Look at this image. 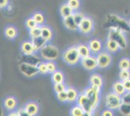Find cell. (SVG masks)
<instances>
[{"label":"cell","mask_w":130,"mask_h":116,"mask_svg":"<svg viewBox=\"0 0 130 116\" xmlns=\"http://www.w3.org/2000/svg\"><path fill=\"white\" fill-rule=\"evenodd\" d=\"M30 40H31L32 43L36 52H38V51L40 50L44 46H45L48 43L41 36L36 37V38H32Z\"/></svg>","instance_id":"17"},{"label":"cell","mask_w":130,"mask_h":116,"mask_svg":"<svg viewBox=\"0 0 130 116\" xmlns=\"http://www.w3.org/2000/svg\"><path fill=\"white\" fill-rule=\"evenodd\" d=\"M74 12V11L73 10V9L67 3L62 5V6H60V13L61 16L63 17V19L67 17L72 15Z\"/></svg>","instance_id":"24"},{"label":"cell","mask_w":130,"mask_h":116,"mask_svg":"<svg viewBox=\"0 0 130 116\" xmlns=\"http://www.w3.org/2000/svg\"><path fill=\"white\" fill-rule=\"evenodd\" d=\"M90 84L91 86L101 89L103 85L102 77L98 73L92 74L90 78Z\"/></svg>","instance_id":"16"},{"label":"cell","mask_w":130,"mask_h":116,"mask_svg":"<svg viewBox=\"0 0 130 116\" xmlns=\"http://www.w3.org/2000/svg\"><path fill=\"white\" fill-rule=\"evenodd\" d=\"M77 101V105L79 107H81L85 112H91L92 113L93 110H94V108L90 100L86 96V95L85 93H83L79 95Z\"/></svg>","instance_id":"11"},{"label":"cell","mask_w":130,"mask_h":116,"mask_svg":"<svg viewBox=\"0 0 130 116\" xmlns=\"http://www.w3.org/2000/svg\"><path fill=\"white\" fill-rule=\"evenodd\" d=\"M119 77L121 81L130 79V70H120Z\"/></svg>","instance_id":"37"},{"label":"cell","mask_w":130,"mask_h":116,"mask_svg":"<svg viewBox=\"0 0 130 116\" xmlns=\"http://www.w3.org/2000/svg\"><path fill=\"white\" fill-rule=\"evenodd\" d=\"M103 27L109 30L119 29L125 33L130 31L128 20L115 14H109L106 15L103 22Z\"/></svg>","instance_id":"1"},{"label":"cell","mask_w":130,"mask_h":116,"mask_svg":"<svg viewBox=\"0 0 130 116\" xmlns=\"http://www.w3.org/2000/svg\"><path fill=\"white\" fill-rule=\"evenodd\" d=\"M123 85H124V88L126 89V92L130 91V79H127V80H123Z\"/></svg>","instance_id":"43"},{"label":"cell","mask_w":130,"mask_h":116,"mask_svg":"<svg viewBox=\"0 0 130 116\" xmlns=\"http://www.w3.org/2000/svg\"><path fill=\"white\" fill-rule=\"evenodd\" d=\"M66 91H67V101L73 103V102L77 101L79 94L76 89L72 87H69L66 89Z\"/></svg>","instance_id":"21"},{"label":"cell","mask_w":130,"mask_h":116,"mask_svg":"<svg viewBox=\"0 0 130 116\" xmlns=\"http://www.w3.org/2000/svg\"><path fill=\"white\" fill-rule=\"evenodd\" d=\"M120 113L124 116H129L130 115V104L123 103L119 108Z\"/></svg>","instance_id":"31"},{"label":"cell","mask_w":130,"mask_h":116,"mask_svg":"<svg viewBox=\"0 0 130 116\" xmlns=\"http://www.w3.org/2000/svg\"><path fill=\"white\" fill-rule=\"evenodd\" d=\"M102 116H114V113L112 112V110H110L109 108L105 109L102 113Z\"/></svg>","instance_id":"44"},{"label":"cell","mask_w":130,"mask_h":116,"mask_svg":"<svg viewBox=\"0 0 130 116\" xmlns=\"http://www.w3.org/2000/svg\"><path fill=\"white\" fill-rule=\"evenodd\" d=\"M122 103V97L114 92L108 93L105 96V105L109 109H119Z\"/></svg>","instance_id":"5"},{"label":"cell","mask_w":130,"mask_h":116,"mask_svg":"<svg viewBox=\"0 0 130 116\" xmlns=\"http://www.w3.org/2000/svg\"><path fill=\"white\" fill-rule=\"evenodd\" d=\"M57 98L62 103L67 101V94L66 90L61 93H57Z\"/></svg>","instance_id":"40"},{"label":"cell","mask_w":130,"mask_h":116,"mask_svg":"<svg viewBox=\"0 0 130 116\" xmlns=\"http://www.w3.org/2000/svg\"><path fill=\"white\" fill-rule=\"evenodd\" d=\"M72 16H73V18L74 19L75 22H76V24H77L78 25L81 22V21L85 19V17H86L83 13L81 12V11H74L73 15H72Z\"/></svg>","instance_id":"33"},{"label":"cell","mask_w":130,"mask_h":116,"mask_svg":"<svg viewBox=\"0 0 130 116\" xmlns=\"http://www.w3.org/2000/svg\"><path fill=\"white\" fill-rule=\"evenodd\" d=\"M89 48L92 54L97 55L100 52L102 49V43L101 41L96 38H93L89 41L88 43Z\"/></svg>","instance_id":"13"},{"label":"cell","mask_w":130,"mask_h":116,"mask_svg":"<svg viewBox=\"0 0 130 116\" xmlns=\"http://www.w3.org/2000/svg\"><path fill=\"white\" fill-rule=\"evenodd\" d=\"M37 25H38L37 24L35 20L33 19L32 17L28 18L26 20V21H25V26L27 27V28L28 29H32V28H34V27L37 26Z\"/></svg>","instance_id":"39"},{"label":"cell","mask_w":130,"mask_h":116,"mask_svg":"<svg viewBox=\"0 0 130 116\" xmlns=\"http://www.w3.org/2000/svg\"><path fill=\"white\" fill-rule=\"evenodd\" d=\"M108 38L115 41L120 47V49H124L128 45V41L125 33L119 29H110L108 34Z\"/></svg>","instance_id":"4"},{"label":"cell","mask_w":130,"mask_h":116,"mask_svg":"<svg viewBox=\"0 0 130 116\" xmlns=\"http://www.w3.org/2000/svg\"><path fill=\"white\" fill-rule=\"evenodd\" d=\"M47 66H48V73H53L55 71L57 70V64L55 62V61H46Z\"/></svg>","instance_id":"38"},{"label":"cell","mask_w":130,"mask_h":116,"mask_svg":"<svg viewBox=\"0 0 130 116\" xmlns=\"http://www.w3.org/2000/svg\"><path fill=\"white\" fill-rule=\"evenodd\" d=\"M129 116H130V115H129Z\"/></svg>","instance_id":"50"},{"label":"cell","mask_w":130,"mask_h":116,"mask_svg":"<svg viewBox=\"0 0 130 116\" xmlns=\"http://www.w3.org/2000/svg\"><path fill=\"white\" fill-rule=\"evenodd\" d=\"M20 50L23 54H32L36 52L31 40H27L22 42Z\"/></svg>","instance_id":"14"},{"label":"cell","mask_w":130,"mask_h":116,"mask_svg":"<svg viewBox=\"0 0 130 116\" xmlns=\"http://www.w3.org/2000/svg\"><path fill=\"white\" fill-rule=\"evenodd\" d=\"M9 5V0H0V9L6 8Z\"/></svg>","instance_id":"45"},{"label":"cell","mask_w":130,"mask_h":116,"mask_svg":"<svg viewBox=\"0 0 130 116\" xmlns=\"http://www.w3.org/2000/svg\"><path fill=\"white\" fill-rule=\"evenodd\" d=\"M77 48L81 58L88 57L92 54L90 48H89L88 45L85 44V43H80V44L77 45Z\"/></svg>","instance_id":"19"},{"label":"cell","mask_w":130,"mask_h":116,"mask_svg":"<svg viewBox=\"0 0 130 116\" xmlns=\"http://www.w3.org/2000/svg\"><path fill=\"white\" fill-rule=\"evenodd\" d=\"M41 33V26L40 25H37L32 29H29V34L31 39L40 36Z\"/></svg>","instance_id":"29"},{"label":"cell","mask_w":130,"mask_h":116,"mask_svg":"<svg viewBox=\"0 0 130 116\" xmlns=\"http://www.w3.org/2000/svg\"><path fill=\"white\" fill-rule=\"evenodd\" d=\"M80 62L83 67L88 71H93L98 68L97 60L95 55L91 54L88 57L81 58Z\"/></svg>","instance_id":"9"},{"label":"cell","mask_w":130,"mask_h":116,"mask_svg":"<svg viewBox=\"0 0 130 116\" xmlns=\"http://www.w3.org/2000/svg\"><path fill=\"white\" fill-rule=\"evenodd\" d=\"M52 80L54 84L63 83L65 80V76L63 72L60 70H57V71L52 74Z\"/></svg>","instance_id":"27"},{"label":"cell","mask_w":130,"mask_h":116,"mask_svg":"<svg viewBox=\"0 0 130 116\" xmlns=\"http://www.w3.org/2000/svg\"><path fill=\"white\" fill-rule=\"evenodd\" d=\"M105 48L109 53L114 54L118 52L120 49V47L115 41L108 38L105 43Z\"/></svg>","instance_id":"18"},{"label":"cell","mask_w":130,"mask_h":116,"mask_svg":"<svg viewBox=\"0 0 130 116\" xmlns=\"http://www.w3.org/2000/svg\"><path fill=\"white\" fill-rule=\"evenodd\" d=\"M100 90L101 89L90 85L88 87L86 88L84 92V93L86 94V96L91 101L94 109L96 108L99 105V100H100Z\"/></svg>","instance_id":"6"},{"label":"cell","mask_w":130,"mask_h":116,"mask_svg":"<svg viewBox=\"0 0 130 116\" xmlns=\"http://www.w3.org/2000/svg\"><path fill=\"white\" fill-rule=\"evenodd\" d=\"M39 52V56L42 59L46 61H55L59 57L60 52L58 48L53 45L47 43Z\"/></svg>","instance_id":"2"},{"label":"cell","mask_w":130,"mask_h":116,"mask_svg":"<svg viewBox=\"0 0 130 116\" xmlns=\"http://www.w3.org/2000/svg\"><path fill=\"white\" fill-rule=\"evenodd\" d=\"M67 86L66 84L63 83H57V84H54L53 85V89L56 93H61L62 91H64L67 89Z\"/></svg>","instance_id":"36"},{"label":"cell","mask_w":130,"mask_h":116,"mask_svg":"<svg viewBox=\"0 0 130 116\" xmlns=\"http://www.w3.org/2000/svg\"><path fill=\"white\" fill-rule=\"evenodd\" d=\"M63 22L64 26L67 29H68L69 30L76 31L77 29H78V25L75 22L72 15L67 17L66 18H63Z\"/></svg>","instance_id":"15"},{"label":"cell","mask_w":130,"mask_h":116,"mask_svg":"<svg viewBox=\"0 0 130 116\" xmlns=\"http://www.w3.org/2000/svg\"><path fill=\"white\" fill-rule=\"evenodd\" d=\"M17 100L14 97H7L4 101V106L5 108L10 110H14L17 107Z\"/></svg>","instance_id":"26"},{"label":"cell","mask_w":130,"mask_h":116,"mask_svg":"<svg viewBox=\"0 0 130 116\" xmlns=\"http://www.w3.org/2000/svg\"><path fill=\"white\" fill-rule=\"evenodd\" d=\"M32 17L36 22L38 25L41 26V25H44V22H45V17L41 12L34 13L32 15Z\"/></svg>","instance_id":"28"},{"label":"cell","mask_w":130,"mask_h":116,"mask_svg":"<svg viewBox=\"0 0 130 116\" xmlns=\"http://www.w3.org/2000/svg\"><path fill=\"white\" fill-rule=\"evenodd\" d=\"M53 31L49 26L46 25H41V36L48 42H50L53 38Z\"/></svg>","instance_id":"20"},{"label":"cell","mask_w":130,"mask_h":116,"mask_svg":"<svg viewBox=\"0 0 130 116\" xmlns=\"http://www.w3.org/2000/svg\"><path fill=\"white\" fill-rule=\"evenodd\" d=\"M0 116H4L3 110L2 108L1 107H0Z\"/></svg>","instance_id":"48"},{"label":"cell","mask_w":130,"mask_h":116,"mask_svg":"<svg viewBox=\"0 0 130 116\" xmlns=\"http://www.w3.org/2000/svg\"><path fill=\"white\" fill-rule=\"evenodd\" d=\"M94 28V22L90 17L86 16L78 25V30L82 34H88L93 31Z\"/></svg>","instance_id":"10"},{"label":"cell","mask_w":130,"mask_h":116,"mask_svg":"<svg viewBox=\"0 0 130 116\" xmlns=\"http://www.w3.org/2000/svg\"><path fill=\"white\" fill-rule=\"evenodd\" d=\"M38 71H39V73L42 74V75H46V74L49 73H48L46 61V62L42 61V62L38 66Z\"/></svg>","instance_id":"35"},{"label":"cell","mask_w":130,"mask_h":116,"mask_svg":"<svg viewBox=\"0 0 130 116\" xmlns=\"http://www.w3.org/2000/svg\"><path fill=\"white\" fill-rule=\"evenodd\" d=\"M67 3L73 9L74 11H77L81 6L80 0H67Z\"/></svg>","instance_id":"34"},{"label":"cell","mask_w":130,"mask_h":116,"mask_svg":"<svg viewBox=\"0 0 130 116\" xmlns=\"http://www.w3.org/2000/svg\"><path fill=\"white\" fill-rule=\"evenodd\" d=\"M122 101L123 103L130 104V91L126 92L124 95L122 96Z\"/></svg>","instance_id":"41"},{"label":"cell","mask_w":130,"mask_h":116,"mask_svg":"<svg viewBox=\"0 0 130 116\" xmlns=\"http://www.w3.org/2000/svg\"><path fill=\"white\" fill-rule=\"evenodd\" d=\"M17 113L19 116H32L27 112L25 108H21L19 110H18Z\"/></svg>","instance_id":"42"},{"label":"cell","mask_w":130,"mask_h":116,"mask_svg":"<svg viewBox=\"0 0 130 116\" xmlns=\"http://www.w3.org/2000/svg\"><path fill=\"white\" fill-rule=\"evenodd\" d=\"M120 70H130V59L127 57H123L119 62Z\"/></svg>","instance_id":"30"},{"label":"cell","mask_w":130,"mask_h":116,"mask_svg":"<svg viewBox=\"0 0 130 116\" xmlns=\"http://www.w3.org/2000/svg\"><path fill=\"white\" fill-rule=\"evenodd\" d=\"M96 57L97 60L98 68L101 69L107 68L111 65L112 62V57L111 54L107 50L101 51L96 55Z\"/></svg>","instance_id":"7"},{"label":"cell","mask_w":130,"mask_h":116,"mask_svg":"<svg viewBox=\"0 0 130 116\" xmlns=\"http://www.w3.org/2000/svg\"><path fill=\"white\" fill-rule=\"evenodd\" d=\"M113 92L121 96L124 95L126 93L124 85H123V81L118 80V81L114 82V85H113Z\"/></svg>","instance_id":"23"},{"label":"cell","mask_w":130,"mask_h":116,"mask_svg":"<svg viewBox=\"0 0 130 116\" xmlns=\"http://www.w3.org/2000/svg\"><path fill=\"white\" fill-rule=\"evenodd\" d=\"M24 108L27 112L32 116H35L36 115H37L39 110L38 105L34 102H29L27 103Z\"/></svg>","instance_id":"25"},{"label":"cell","mask_w":130,"mask_h":116,"mask_svg":"<svg viewBox=\"0 0 130 116\" xmlns=\"http://www.w3.org/2000/svg\"><path fill=\"white\" fill-rule=\"evenodd\" d=\"M5 36L10 40H13L17 37L18 34L16 28L13 25H8L5 29Z\"/></svg>","instance_id":"22"},{"label":"cell","mask_w":130,"mask_h":116,"mask_svg":"<svg viewBox=\"0 0 130 116\" xmlns=\"http://www.w3.org/2000/svg\"><path fill=\"white\" fill-rule=\"evenodd\" d=\"M128 23H129V26H130V18L129 19V20H128Z\"/></svg>","instance_id":"49"},{"label":"cell","mask_w":130,"mask_h":116,"mask_svg":"<svg viewBox=\"0 0 130 116\" xmlns=\"http://www.w3.org/2000/svg\"><path fill=\"white\" fill-rule=\"evenodd\" d=\"M8 116H19V114H18L17 112H10Z\"/></svg>","instance_id":"46"},{"label":"cell","mask_w":130,"mask_h":116,"mask_svg":"<svg viewBox=\"0 0 130 116\" xmlns=\"http://www.w3.org/2000/svg\"><path fill=\"white\" fill-rule=\"evenodd\" d=\"M42 62V59L40 56L36 53L32 54H23L20 57V62L30 64L38 66Z\"/></svg>","instance_id":"12"},{"label":"cell","mask_w":130,"mask_h":116,"mask_svg":"<svg viewBox=\"0 0 130 116\" xmlns=\"http://www.w3.org/2000/svg\"><path fill=\"white\" fill-rule=\"evenodd\" d=\"M19 69L22 75L28 78H32L39 73L38 66L25 62H19Z\"/></svg>","instance_id":"8"},{"label":"cell","mask_w":130,"mask_h":116,"mask_svg":"<svg viewBox=\"0 0 130 116\" xmlns=\"http://www.w3.org/2000/svg\"><path fill=\"white\" fill-rule=\"evenodd\" d=\"M84 112H85V111L78 105H75L71 110V116H82Z\"/></svg>","instance_id":"32"},{"label":"cell","mask_w":130,"mask_h":116,"mask_svg":"<svg viewBox=\"0 0 130 116\" xmlns=\"http://www.w3.org/2000/svg\"><path fill=\"white\" fill-rule=\"evenodd\" d=\"M63 61L70 66H74L81 61V56L77 50V46L73 45L69 47L63 52L62 55Z\"/></svg>","instance_id":"3"},{"label":"cell","mask_w":130,"mask_h":116,"mask_svg":"<svg viewBox=\"0 0 130 116\" xmlns=\"http://www.w3.org/2000/svg\"><path fill=\"white\" fill-rule=\"evenodd\" d=\"M82 116H92V113H91V112H85Z\"/></svg>","instance_id":"47"}]
</instances>
